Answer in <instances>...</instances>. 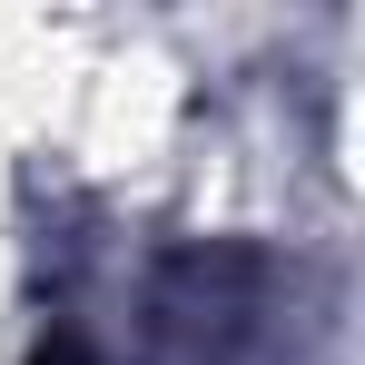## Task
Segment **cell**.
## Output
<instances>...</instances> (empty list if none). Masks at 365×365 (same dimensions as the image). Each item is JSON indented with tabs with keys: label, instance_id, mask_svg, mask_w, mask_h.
<instances>
[{
	"label": "cell",
	"instance_id": "1",
	"mask_svg": "<svg viewBox=\"0 0 365 365\" xmlns=\"http://www.w3.org/2000/svg\"><path fill=\"white\" fill-rule=\"evenodd\" d=\"M30 365H79V346H50V356H30Z\"/></svg>",
	"mask_w": 365,
	"mask_h": 365
}]
</instances>
